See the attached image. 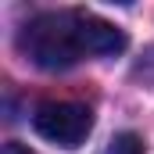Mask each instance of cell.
Segmentation results:
<instances>
[{
    "mask_svg": "<svg viewBox=\"0 0 154 154\" xmlns=\"http://www.w3.org/2000/svg\"><path fill=\"white\" fill-rule=\"evenodd\" d=\"M18 50L47 72H65L86 57L82 39H79L75 11H43L25 22L18 32Z\"/></svg>",
    "mask_w": 154,
    "mask_h": 154,
    "instance_id": "obj_1",
    "label": "cell"
},
{
    "mask_svg": "<svg viewBox=\"0 0 154 154\" xmlns=\"http://www.w3.org/2000/svg\"><path fill=\"white\" fill-rule=\"evenodd\" d=\"M32 129L43 140H50L65 151H75L79 143H86V136L93 129V111L75 100H43L32 111Z\"/></svg>",
    "mask_w": 154,
    "mask_h": 154,
    "instance_id": "obj_2",
    "label": "cell"
},
{
    "mask_svg": "<svg viewBox=\"0 0 154 154\" xmlns=\"http://www.w3.org/2000/svg\"><path fill=\"white\" fill-rule=\"evenodd\" d=\"M75 22H79V39H82V50L93 54V57H111V54H122L125 50V32L90 14V11H75Z\"/></svg>",
    "mask_w": 154,
    "mask_h": 154,
    "instance_id": "obj_3",
    "label": "cell"
},
{
    "mask_svg": "<svg viewBox=\"0 0 154 154\" xmlns=\"http://www.w3.org/2000/svg\"><path fill=\"white\" fill-rule=\"evenodd\" d=\"M100 154H147V151H143V140L136 133H118V136L108 140V147Z\"/></svg>",
    "mask_w": 154,
    "mask_h": 154,
    "instance_id": "obj_4",
    "label": "cell"
},
{
    "mask_svg": "<svg viewBox=\"0 0 154 154\" xmlns=\"http://www.w3.org/2000/svg\"><path fill=\"white\" fill-rule=\"evenodd\" d=\"M0 154H36V151H29V147H25V143H18V140H7Z\"/></svg>",
    "mask_w": 154,
    "mask_h": 154,
    "instance_id": "obj_5",
    "label": "cell"
}]
</instances>
